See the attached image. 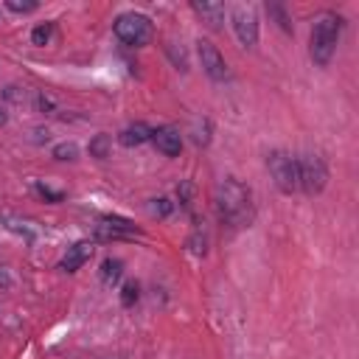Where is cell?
Segmentation results:
<instances>
[{
    "label": "cell",
    "instance_id": "obj_27",
    "mask_svg": "<svg viewBox=\"0 0 359 359\" xmlns=\"http://www.w3.org/2000/svg\"><path fill=\"white\" fill-rule=\"evenodd\" d=\"M6 121H8V115H6V112H3V109H0V126H3V123H6Z\"/></svg>",
    "mask_w": 359,
    "mask_h": 359
},
{
    "label": "cell",
    "instance_id": "obj_14",
    "mask_svg": "<svg viewBox=\"0 0 359 359\" xmlns=\"http://www.w3.org/2000/svg\"><path fill=\"white\" fill-rule=\"evenodd\" d=\"M266 14H269V17H275V22H278L286 34H292V31H294V28H292V17L286 14V8H283L280 3H266Z\"/></svg>",
    "mask_w": 359,
    "mask_h": 359
},
{
    "label": "cell",
    "instance_id": "obj_11",
    "mask_svg": "<svg viewBox=\"0 0 359 359\" xmlns=\"http://www.w3.org/2000/svg\"><path fill=\"white\" fill-rule=\"evenodd\" d=\"M146 140H151V126L143 123V121H135V123L123 126L121 135H118V143L126 146V149H132V146H143Z\"/></svg>",
    "mask_w": 359,
    "mask_h": 359
},
{
    "label": "cell",
    "instance_id": "obj_3",
    "mask_svg": "<svg viewBox=\"0 0 359 359\" xmlns=\"http://www.w3.org/2000/svg\"><path fill=\"white\" fill-rule=\"evenodd\" d=\"M112 31H115V36H118L123 45H129V48H143V45H149L151 36H154L151 20H149L146 14H140V11L118 14L115 22H112Z\"/></svg>",
    "mask_w": 359,
    "mask_h": 359
},
{
    "label": "cell",
    "instance_id": "obj_20",
    "mask_svg": "<svg viewBox=\"0 0 359 359\" xmlns=\"http://www.w3.org/2000/svg\"><path fill=\"white\" fill-rule=\"evenodd\" d=\"M6 8L14 14H31L39 8V3L36 0H6Z\"/></svg>",
    "mask_w": 359,
    "mask_h": 359
},
{
    "label": "cell",
    "instance_id": "obj_19",
    "mask_svg": "<svg viewBox=\"0 0 359 359\" xmlns=\"http://www.w3.org/2000/svg\"><path fill=\"white\" fill-rule=\"evenodd\" d=\"M194 143L196 146H208L210 143V121L208 118L194 121Z\"/></svg>",
    "mask_w": 359,
    "mask_h": 359
},
{
    "label": "cell",
    "instance_id": "obj_10",
    "mask_svg": "<svg viewBox=\"0 0 359 359\" xmlns=\"http://www.w3.org/2000/svg\"><path fill=\"white\" fill-rule=\"evenodd\" d=\"M93 241H76L73 247H67V252L62 255L59 261V269L62 272H79L90 258H93Z\"/></svg>",
    "mask_w": 359,
    "mask_h": 359
},
{
    "label": "cell",
    "instance_id": "obj_16",
    "mask_svg": "<svg viewBox=\"0 0 359 359\" xmlns=\"http://www.w3.org/2000/svg\"><path fill=\"white\" fill-rule=\"evenodd\" d=\"M171 210H174V202H171L168 196L149 199V213H151L154 219H168V216H171Z\"/></svg>",
    "mask_w": 359,
    "mask_h": 359
},
{
    "label": "cell",
    "instance_id": "obj_9",
    "mask_svg": "<svg viewBox=\"0 0 359 359\" xmlns=\"http://www.w3.org/2000/svg\"><path fill=\"white\" fill-rule=\"evenodd\" d=\"M151 143L165 157H177L182 151V135H180L177 126H157V129H151Z\"/></svg>",
    "mask_w": 359,
    "mask_h": 359
},
{
    "label": "cell",
    "instance_id": "obj_22",
    "mask_svg": "<svg viewBox=\"0 0 359 359\" xmlns=\"http://www.w3.org/2000/svg\"><path fill=\"white\" fill-rule=\"evenodd\" d=\"M34 191L42 196V199H48V202H62L65 199V194L62 191H53L50 185H45V182H34Z\"/></svg>",
    "mask_w": 359,
    "mask_h": 359
},
{
    "label": "cell",
    "instance_id": "obj_8",
    "mask_svg": "<svg viewBox=\"0 0 359 359\" xmlns=\"http://www.w3.org/2000/svg\"><path fill=\"white\" fill-rule=\"evenodd\" d=\"M135 233H140L129 219H123V216H101L98 219V224H95V238H101V241H109V238H129V236H135Z\"/></svg>",
    "mask_w": 359,
    "mask_h": 359
},
{
    "label": "cell",
    "instance_id": "obj_6",
    "mask_svg": "<svg viewBox=\"0 0 359 359\" xmlns=\"http://www.w3.org/2000/svg\"><path fill=\"white\" fill-rule=\"evenodd\" d=\"M196 53H199L202 70H205V73H208L213 81H224V79L230 76L224 56L219 53V48H216L210 39H199V42H196Z\"/></svg>",
    "mask_w": 359,
    "mask_h": 359
},
{
    "label": "cell",
    "instance_id": "obj_15",
    "mask_svg": "<svg viewBox=\"0 0 359 359\" xmlns=\"http://www.w3.org/2000/svg\"><path fill=\"white\" fill-rule=\"evenodd\" d=\"M109 149H112V140H109V135H104V132L90 140V154L98 157V160H107V157H109Z\"/></svg>",
    "mask_w": 359,
    "mask_h": 359
},
{
    "label": "cell",
    "instance_id": "obj_25",
    "mask_svg": "<svg viewBox=\"0 0 359 359\" xmlns=\"http://www.w3.org/2000/svg\"><path fill=\"white\" fill-rule=\"evenodd\" d=\"M53 107V98H48V95H42V93H36V109H50Z\"/></svg>",
    "mask_w": 359,
    "mask_h": 359
},
{
    "label": "cell",
    "instance_id": "obj_24",
    "mask_svg": "<svg viewBox=\"0 0 359 359\" xmlns=\"http://www.w3.org/2000/svg\"><path fill=\"white\" fill-rule=\"evenodd\" d=\"M191 194H194V185L191 182H180V188H177V196H180V202L188 208L191 205Z\"/></svg>",
    "mask_w": 359,
    "mask_h": 359
},
{
    "label": "cell",
    "instance_id": "obj_23",
    "mask_svg": "<svg viewBox=\"0 0 359 359\" xmlns=\"http://www.w3.org/2000/svg\"><path fill=\"white\" fill-rule=\"evenodd\" d=\"M205 244H208L205 233H202V230H194V236L188 238V250H191L194 255H205Z\"/></svg>",
    "mask_w": 359,
    "mask_h": 359
},
{
    "label": "cell",
    "instance_id": "obj_13",
    "mask_svg": "<svg viewBox=\"0 0 359 359\" xmlns=\"http://www.w3.org/2000/svg\"><path fill=\"white\" fill-rule=\"evenodd\" d=\"M98 275H101V283H104V286H118V280L123 278V261H121V258H112V255L104 258Z\"/></svg>",
    "mask_w": 359,
    "mask_h": 359
},
{
    "label": "cell",
    "instance_id": "obj_12",
    "mask_svg": "<svg viewBox=\"0 0 359 359\" xmlns=\"http://www.w3.org/2000/svg\"><path fill=\"white\" fill-rule=\"evenodd\" d=\"M191 8L208 22V25H213V28H219L222 25V20H224V6L222 3H210V0H194L191 3Z\"/></svg>",
    "mask_w": 359,
    "mask_h": 359
},
{
    "label": "cell",
    "instance_id": "obj_26",
    "mask_svg": "<svg viewBox=\"0 0 359 359\" xmlns=\"http://www.w3.org/2000/svg\"><path fill=\"white\" fill-rule=\"evenodd\" d=\"M0 286H3V289H8V286H11V278H8L6 266H0Z\"/></svg>",
    "mask_w": 359,
    "mask_h": 359
},
{
    "label": "cell",
    "instance_id": "obj_5",
    "mask_svg": "<svg viewBox=\"0 0 359 359\" xmlns=\"http://www.w3.org/2000/svg\"><path fill=\"white\" fill-rule=\"evenodd\" d=\"M266 165H269V174L275 180V185L283 194H294L297 191V160L292 154L275 149V151L266 154Z\"/></svg>",
    "mask_w": 359,
    "mask_h": 359
},
{
    "label": "cell",
    "instance_id": "obj_18",
    "mask_svg": "<svg viewBox=\"0 0 359 359\" xmlns=\"http://www.w3.org/2000/svg\"><path fill=\"white\" fill-rule=\"evenodd\" d=\"M50 34H53V22H39L34 31H31V42L36 48H45L50 42Z\"/></svg>",
    "mask_w": 359,
    "mask_h": 359
},
{
    "label": "cell",
    "instance_id": "obj_17",
    "mask_svg": "<svg viewBox=\"0 0 359 359\" xmlns=\"http://www.w3.org/2000/svg\"><path fill=\"white\" fill-rule=\"evenodd\" d=\"M137 297H140V286H137V280H126V283L121 286V306L132 309V306L137 303Z\"/></svg>",
    "mask_w": 359,
    "mask_h": 359
},
{
    "label": "cell",
    "instance_id": "obj_21",
    "mask_svg": "<svg viewBox=\"0 0 359 359\" xmlns=\"http://www.w3.org/2000/svg\"><path fill=\"white\" fill-rule=\"evenodd\" d=\"M76 154H79V146L76 143H56L53 146V157L62 160V163L65 160H76Z\"/></svg>",
    "mask_w": 359,
    "mask_h": 359
},
{
    "label": "cell",
    "instance_id": "obj_2",
    "mask_svg": "<svg viewBox=\"0 0 359 359\" xmlns=\"http://www.w3.org/2000/svg\"><path fill=\"white\" fill-rule=\"evenodd\" d=\"M339 34H342V17L334 14V11H325L314 20L311 25V39H309V56L314 65L325 67L334 53H337V45H339Z\"/></svg>",
    "mask_w": 359,
    "mask_h": 359
},
{
    "label": "cell",
    "instance_id": "obj_7",
    "mask_svg": "<svg viewBox=\"0 0 359 359\" xmlns=\"http://www.w3.org/2000/svg\"><path fill=\"white\" fill-rule=\"evenodd\" d=\"M233 31H236V36L244 48H252L258 42V17H255V11L238 6L233 11Z\"/></svg>",
    "mask_w": 359,
    "mask_h": 359
},
{
    "label": "cell",
    "instance_id": "obj_1",
    "mask_svg": "<svg viewBox=\"0 0 359 359\" xmlns=\"http://www.w3.org/2000/svg\"><path fill=\"white\" fill-rule=\"evenodd\" d=\"M216 213L222 222L233 224V227H244L252 222V194L244 182L227 177L216 185Z\"/></svg>",
    "mask_w": 359,
    "mask_h": 359
},
{
    "label": "cell",
    "instance_id": "obj_4",
    "mask_svg": "<svg viewBox=\"0 0 359 359\" xmlns=\"http://www.w3.org/2000/svg\"><path fill=\"white\" fill-rule=\"evenodd\" d=\"M328 182V165L320 154H303L297 157V188H303L309 196L320 194Z\"/></svg>",
    "mask_w": 359,
    "mask_h": 359
}]
</instances>
